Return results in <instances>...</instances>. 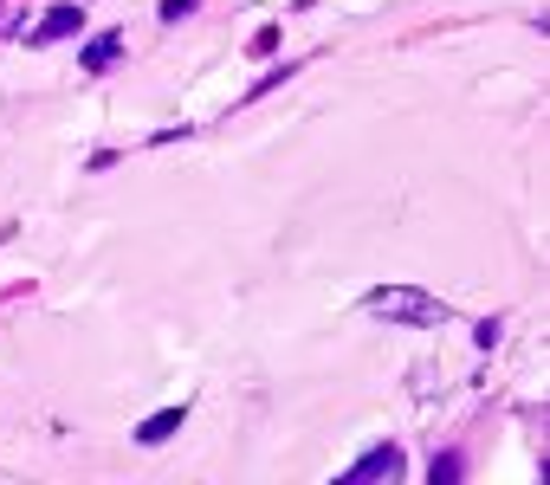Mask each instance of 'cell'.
Listing matches in <instances>:
<instances>
[{"label":"cell","mask_w":550,"mask_h":485,"mask_svg":"<svg viewBox=\"0 0 550 485\" xmlns=\"http://www.w3.org/2000/svg\"><path fill=\"white\" fill-rule=\"evenodd\" d=\"M369 311L389 317V324H408V330H428V324H447V298H434V291L421 285H376L369 291Z\"/></svg>","instance_id":"cell-1"},{"label":"cell","mask_w":550,"mask_h":485,"mask_svg":"<svg viewBox=\"0 0 550 485\" xmlns=\"http://www.w3.org/2000/svg\"><path fill=\"white\" fill-rule=\"evenodd\" d=\"M117 59H123V33H98V39L85 46V59H78V65H85V72H110Z\"/></svg>","instance_id":"cell-4"},{"label":"cell","mask_w":550,"mask_h":485,"mask_svg":"<svg viewBox=\"0 0 550 485\" xmlns=\"http://www.w3.org/2000/svg\"><path fill=\"white\" fill-rule=\"evenodd\" d=\"M78 26H85V13L78 7H52L46 20H39V33H33V46H46V39H72Z\"/></svg>","instance_id":"cell-3"},{"label":"cell","mask_w":550,"mask_h":485,"mask_svg":"<svg viewBox=\"0 0 550 485\" xmlns=\"http://www.w3.org/2000/svg\"><path fill=\"white\" fill-rule=\"evenodd\" d=\"M182 414H188V408H162V414H149V421L136 427V440H143V447H162V440L182 427Z\"/></svg>","instance_id":"cell-5"},{"label":"cell","mask_w":550,"mask_h":485,"mask_svg":"<svg viewBox=\"0 0 550 485\" xmlns=\"http://www.w3.org/2000/svg\"><path fill=\"white\" fill-rule=\"evenodd\" d=\"M376 479H402V453L395 447H376V453H363V460L350 466V473H343V485H376Z\"/></svg>","instance_id":"cell-2"}]
</instances>
